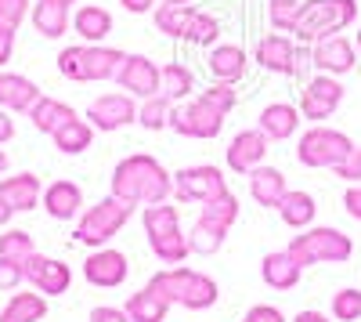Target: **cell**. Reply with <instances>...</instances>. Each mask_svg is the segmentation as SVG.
<instances>
[{
    "label": "cell",
    "instance_id": "37",
    "mask_svg": "<svg viewBox=\"0 0 361 322\" xmlns=\"http://www.w3.org/2000/svg\"><path fill=\"white\" fill-rule=\"evenodd\" d=\"M199 217H206V221H214L217 228L231 232V225L238 221V196H235V192H224V196H217V199L202 203Z\"/></svg>",
    "mask_w": 361,
    "mask_h": 322
},
{
    "label": "cell",
    "instance_id": "1",
    "mask_svg": "<svg viewBox=\"0 0 361 322\" xmlns=\"http://www.w3.org/2000/svg\"><path fill=\"white\" fill-rule=\"evenodd\" d=\"M238 91L235 83H221V80H209L202 91L188 102H177L173 105V120L170 131L180 138H195V141H214L224 131L228 112L235 109Z\"/></svg>",
    "mask_w": 361,
    "mask_h": 322
},
{
    "label": "cell",
    "instance_id": "7",
    "mask_svg": "<svg viewBox=\"0 0 361 322\" xmlns=\"http://www.w3.org/2000/svg\"><path fill=\"white\" fill-rule=\"evenodd\" d=\"M300 268H311V265H343V261L354 257V239L343 236L340 228H329V225H311L304 232H296L286 246Z\"/></svg>",
    "mask_w": 361,
    "mask_h": 322
},
{
    "label": "cell",
    "instance_id": "5",
    "mask_svg": "<svg viewBox=\"0 0 361 322\" xmlns=\"http://www.w3.org/2000/svg\"><path fill=\"white\" fill-rule=\"evenodd\" d=\"M123 51L109 44H73L58 54V73L73 83H105L123 69Z\"/></svg>",
    "mask_w": 361,
    "mask_h": 322
},
{
    "label": "cell",
    "instance_id": "20",
    "mask_svg": "<svg viewBox=\"0 0 361 322\" xmlns=\"http://www.w3.org/2000/svg\"><path fill=\"white\" fill-rule=\"evenodd\" d=\"M300 124H304V112H300V105L293 102H267L257 116V127L271 138V141H289L296 138Z\"/></svg>",
    "mask_w": 361,
    "mask_h": 322
},
{
    "label": "cell",
    "instance_id": "17",
    "mask_svg": "<svg viewBox=\"0 0 361 322\" xmlns=\"http://www.w3.org/2000/svg\"><path fill=\"white\" fill-rule=\"evenodd\" d=\"M25 282L33 290H40L44 297H58V294H66V290L73 286V272H69L66 261L33 254L25 261Z\"/></svg>",
    "mask_w": 361,
    "mask_h": 322
},
{
    "label": "cell",
    "instance_id": "57",
    "mask_svg": "<svg viewBox=\"0 0 361 322\" xmlns=\"http://www.w3.org/2000/svg\"><path fill=\"white\" fill-rule=\"evenodd\" d=\"M173 4H192V0H173Z\"/></svg>",
    "mask_w": 361,
    "mask_h": 322
},
{
    "label": "cell",
    "instance_id": "8",
    "mask_svg": "<svg viewBox=\"0 0 361 322\" xmlns=\"http://www.w3.org/2000/svg\"><path fill=\"white\" fill-rule=\"evenodd\" d=\"M130 217H134V203L119 199V196H105V199L94 203V207H87V210L80 214L73 239L83 243V246L102 250L112 236H119V232H123V225H127Z\"/></svg>",
    "mask_w": 361,
    "mask_h": 322
},
{
    "label": "cell",
    "instance_id": "21",
    "mask_svg": "<svg viewBox=\"0 0 361 322\" xmlns=\"http://www.w3.org/2000/svg\"><path fill=\"white\" fill-rule=\"evenodd\" d=\"M44 199V185L37 174H15V178H0V203H4L8 210H33L37 203Z\"/></svg>",
    "mask_w": 361,
    "mask_h": 322
},
{
    "label": "cell",
    "instance_id": "14",
    "mask_svg": "<svg viewBox=\"0 0 361 322\" xmlns=\"http://www.w3.org/2000/svg\"><path fill=\"white\" fill-rule=\"evenodd\" d=\"M267 149H271V138H267L260 127H246V131H238V134L228 141L224 163H228V170L246 174V178H250L257 167L267 163Z\"/></svg>",
    "mask_w": 361,
    "mask_h": 322
},
{
    "label": "cell",
    "instance_id": "40",
    "mask_svg": "<svg viewBox=\"0 0 361 322\" xmlns=\"http://www.w3.org/2000/svg\"><path fill=\"white\" fill-rule=\"evenodd\" d=\"M300 11H304V0H267V22L275 33H293Z\"/></svg>",
    "mask_w": 361,
    "mask_h": 322
},
{
    "label": "cell",
    "instance_id": "3",
    "mask_svg": "<svg viewBox=\"0 0 361 322\" xmlns=\"http://www.w3.org/2000/svg\"><path fill=\"white\" fill-rule=\"evenodd\" d=\"M145 286L156 290L163 301L180 304V308H188V311H206V308H214L217 297H221V290H217L214 279L202 275V272H195V268H185V265L159 268Z\"/></svg>",
    "mask_w": 361,
    "mask_h": 322
},
{
    "label": "cell",
    "instance_id": "46",
    "mask_svg": "<svg viewBox=\"0 0 361 322\" xmlns=\"http://www.w3.org/2000/svg\"><path fill=\"white\" fill-rule=\"evenodd\" d=\"M243 322H289L275 304H253L246 315H243Z\"/></svg>",
    "mask_w": 361,
    "mask_h": 322
},
{
    "label": "cell",
    "instance_id": "54",
    "mask_svg": "<svg viewBox=\"0 0 361 322\" xmlns=\"http://www.w3.org/2000/svg\"><path fill=\"white\" fill-rule=\"evenodd\" d=\"M8 170V156H4V149H0V174Z\"/></svg>",
    "mask_w": 361,
    "mask_h": 322
},
{
    "label": "cell",
    "instance_id": "19",
    "mask_svg": "<svg viewBox=\"0 0 361 322\" xmlns=\"http://www.w3.org/2000/svg\"><path fill=\"white\" fill-rule=\"evenodd\" d=\"M250 62H253V58L246 54V47H238V44H217V47H209V54H206V73H209V80L238 83V80L250 73Z\"/></svg>",
    "mask_w": 361,
    "mask_h": 322
},
{
    "label": "cell",
    "instance_id": "15",
    "mask_svg": "<svg viewBox=\"0 0 361 322\" xmlns=\"http://www.w3.org/2000/svg\"><path fill=\"white\" fill-rule=\"evenodd\" d=\"M311 54H314V73H325V76H347L357 69V44L343 33L336 37H325L318 44H311Z\"/></svg>",
    "mask_w": 361,
    "mask_h": 322
},
{
    "label": "cell",
    "instance_id": "29",
    "mask_svg": "<svg viewBox=\"0 0 361 322\" xmlns=\"http://www.w3.org/2000/svg\"><path fill=\"white\" fill-rule=\"evenodd\" d=\"M279 217H282L293 232H304V228H311L314 217H318V203H314V196L304 192V189H296V192L289 189L286 199H282V207H279Z\"/></svg>",
    "mask_w": 361,
    "mask_h": 322
},
{
    "label": "cell",
    "instance_id": "23",
    "mask_svg": "<svg viewBox=\"0 0 361 322\" xmlns=\"http://www.w3.org/2000/svg\"><path fill=\"white\" fill-rule=\"evenodd\" d=\"M40 102V87L22 73H0V109L8 112H29Z\"/></svg>",
    "mask_w": 361,
    "mask_h": 322
},
{
    "label": "cell",
    "instance_id": "43",
    "mask_svg": "<svg viewBox=\"0 0 361 322\" xmlns=\"http://www.w3.org/2000/svg\"><path fill=\"white\" fill-rule=\"evenodd\" d=\"M293 80L307 83L314 76V54H311V44H296V54H293Z\"/></svg>",
    "mask_w": 361,
    "mask_h": 322
},
{
    "label": "cell",
    "instance_id": "24",
    "mask_svg": "<svg viewBox=\"0 0 361 322\" xmlns=\"http://www.w3.org/2000/svg\"><path fill=\"white\" fill-rule=\"evenodd\" d=\"M260 275H264V282L271 286V290H296L300 286V279H304V268L296 265V257L289 254V250H275V254H267L264 261H260Z\"/></svg>",
    "mask_w": 361,
    "mask_h": 322
},
{
    "label": "cell",
    "instance_id": "51",
    "mask_svg": "<svg viewBox=\"0 0 361 322\" xmlns=\"http://www.w3.org/2000/svg\"><path fill=\"white\" fill-rule=\"evenodd\" d=\"M15 138V120L8 116V109H0V145Z\"/></svg>",
    "mask_w": 361,
    "mask_h": 322
},
{
    "label": "cell",
    "instance_id": "25",
    "mask_svg": "<svg viewBox=\"0 0 361 322\" xmlns=\"http://www.w3.org/2000/svg\"><path fill=\"white\" fill-rule=\"evenodd\" d=\"M195 4H173V0H159V8L152 11V22L163 37L170 40H188V29H192V18H195Z\"/></svg>",
    "mask_w": 361,
    "mask_h": 322
},
{
    "label": "cell",
    "instance_id": "2",
    "mask_svg": "<svg viewBox=\"0 0 361 322\" xmlns=\"http://www.w3.org/2000/svg\"><path fill=\"white\" fill-rule=\"evenodd\" d=\"M112 196L134 203V207H152L173 196V174L148 153L123 156L112 170Z\"/></svg>",
    "mask_w": 361,
    "mask_h": 322
},
{
    "label": "cell",
    "instance_id": "9",
    "mask_svg": "<svg viewBox=\"0 0 361 322\" xmlns=\"http://www.w3.org/2000/svg\"><path fill=\"white\" fill-rule=\"evenodd\" d=\"M350 153H354V141L329 124H311L296 138V160L311 170H336Z\"/></svg>",
    "mask_w": 361,
    "mask_h": 322
},
{
    "label": "cell",
    "instance_id": "38",
    "mask_svg": "<svg viewBox=\"0 0 361 322\" xmlns=\"http://www.w3.org/2000/svg\"><path fill=\"white\" fill-rule=\"evenodd\" d=\"M188 44L195 47H217L221 44V18L217 15H209V11H195L192 18V29H188Z\"/></svg>",
    "mask_w": 361,
    "mask_h": 322
},
{
    "label": "cell",
    "instance_id": "52",
    "mask_svg": "<svg viewBox=\"0 0 361 322\" xmlns=\"http://www.w3.org/2000/svg\"><path fill=\"white\" fill-rule=\"evenodd\" d=\"M293 322H336V318H325L322 311H311V308H307V311H296Z\"/></svg>",
    "mask_w": 361,
    "mask_h": 322
},
{
    "label": "cell",
    "instance_id": "11",
    "mask_svg": "<svg viewBox=\"0 0 361 322\" xmlns=\"http://www.w3.org/2000/svg\"><path fill=\"white\" fill-rule=\"evenodd\" d=\"M228 192V178L224 170L214 167V163H195V167H185L173 174V196L180 203H209Z\"/></svg>",
    "mask_w": 361,
    "mask_h": 322
},
{
    "label": "cell",
    "instance_id": "42",
    "mask_svg": "<svg viewBox=\"0 0 361 322\" xmlns=\"http://www.w3.org/2000/svg\"><path fill=\"white\" fill-rule=\"evenodd\" d=\"M29 11V0H0V29H18Z\"/></svg>",
    "mask_w": 361,
    "mask_h": 322
},
{
    "label": "cell",
    "instance_id": "4",
    "mask_svg": "<svg viewBox=\"0 0 361 322\" xmlns=\"http://www.w3.org/2000/svg\"><path fill=\"white\" fill-rule=\"evenodd\" d=\"M361 15L357 0H304L296 25H293V40L296 44H318L325 37H336L343 29H350Z\"/></svg>",
    "mask_w": 361,
    "mask_h": 322
},
{
    "label": "cell",
    "instance_id": "18",
    "mask_svg": "<svg viewBox=\"0 0 361 322\" xmlns=\"http://www.w3.org/2000/svg\"><path fill=\"white\" fill-rule=\"evenodd\" d=\"M293 54H296V40L289 33H264L253 47V62L264 73L289 76L293 73Z\"/></svg>",
    "mask_w": 361,
    "mask_h": 322
},
{
    "label": "cell",
    "instance_id": "39",
    "mask_svg": "<svg viewBox=\"0 0 361 322\" xmlns=\"http://www.w3.org/2000/svg\"><path fill=\"white\" fill-rule=\"evenodd\" d=\"M33 254H37V246H33V236H29V232L11 228V232H4V236H0V257H4V261L25 265V261L33 257Z\"/></svg>",
    "mask_w": 361,
    "mask_h": 322
},
{
    "label": "cell",
    "instance_id": "56",
    "mask_svg": "<svg viewBox=\"0 0 361 322\" xmlns=\"http://www.w3.org/2000/svg\"><path fill=\"white\" fill-rule=\"evenodd\" d=\"M354 44H357V51H361V29H357V40H354Z\"/></svg>",
    "mask_w": 361,
    "mask_h": 322
},
{
    "label": "cell",
    "instance_id": "33",
    "mask_svg": "<svg viewBox=\"0 0 361 322\" xmlns=\"http://www.w3.org/2000/svg\"><path fill=\"white\" fill-rule=\"evenodd\" d=\"M44 315H47V297L33 290V294H15L0 311V322H40Z\"/></svg>",
    "mask_w": 361,
    "mask_h": 322
},
{
    "label": "cell",
    "instance_id": "16",
    "mask_svg": "<svg viewBox=\"0 0 361 322\" xmlns=\"http://www.w3.org/2000/svg\"><path fill=\"white\" fill-rule=\"evenodd\" d=\"M130 275V261L127 254H119V250H94L87 261H83V279L90 286H102V290H116V286H123Z\"/></svg>",
    "mask_w": 361,
    "mask_h": 322
},
{
    "label": "cell",
    "instance_id": "44",
    "mask_svg": "<svg viewBox=\"0 0 361 322\" xmlns=\"http://www.w3.org/2000/svg\"><path fill=\"white\" fill-rule=\"evenodd\" d=\"M333 174H336V178H343L347 185H361V149H357V145H354V153H350Z\"/></svg>",
    "mask_w": 361,
    "mask_h": 322
},
{
    "label": "cell",
    "instance_id": "30",
    "mask_svg": "<svg viewBox=\"0 0 361 322\" xmlns=\"http://www.w3.org/2000/svg\"><path fill=\"white\" fill-rule=\"evenodd\" d=\"M159 95H166L173 105L195 98V95H199V80H195L192 66L177 62V58H173V62H166V66H163V91H159Z\"/></svg>",
    "mask_w": 361,
    "mask_h": 322
},
{
    "label": "cell",
    "instance_id": "53",
    "mask_svg": "<svg viewBox=\"0 0 361 322\" xmlns=\"http://www.w3.org/2000/svg\"><path fill=\"white\" fill-rule=\"evenodd\" d=\"M11 214H15V210H8L4 203H0V225H8V221H11Z\"/></svg>",
    "mask_w": 361,
    "mask_h": 322
},
{
    "label": "cell",
    "instance_id": "48",
    "mask_svg": "<svg viewBox=\"0 0 361 322\" xmlns=\"http://www.w3.org/2000/svg\"><path fill=\"white\" fill-rule=\"evenodd\" d=\"M343 210H347L354 221H361V185H347V192H343Z\"/></svg>",
    "mask_w": 361,
    "mask_h": 322
},
{
    "label": "cell",
    "instance_id": "28",
    "mask_svg": "<svg viewBox=\"0 0 361 322\" xmlns=\"http://www.w3.org/2000/svg\"><path fill=\"white\" fill-rule=\"evenodd\" d=\"M73 33H76L83 44H105L109 33H112V15H109L102 4H83V8L73 15Z\"/></svg>",
    "mask_w": 361,
    "mask_h": 322
},
{
    "label": "cell",
    "instance_id": "49",
    "mask_svg": "<svg viewBox=\"0 0 361 322\" xmlns=\"http://www.w3.org/2000/svg\"><path fill=\"white\" fill-rule=\"evenodd\" d=\"M15 54V29H0V69L11 62Z\"/></svg>",
    "mask_w": 361,
    "mask_h": 322
},
{
    "label": "cell",
    "instance_id": "41",
    "mask_svg": "<svg viewBox=\"0 0 361 322\" xmlns=\"http://www.w3.org/2000/svg\"><path fill=\"white\" fill-rule=\"evenodd\" d=\"M333 318L336 322H361V290L357 286H343L333 294Z\"/></svg>",
    "mask_w": 361,
    "mask_h": 322
},
{
    "label": "cell",
    "instance_id": "31",
    "mask_svg": "<svg viewBox=\"0 0 361 322\" xmlns=\"http://www.w3.org/2000/svg\"><path fill=\"white\" fill-rule=\"evenodd\" d=\"M29 120H33V127H37L40 134H54L58 127H66L69 120H76V112H73V105H66V102L40 95V102L29 109Z\"/></svg>",
    "mask_w": 361,
    "mask_h": 322
},
{
    "label": "cell",
    "instance_id": "12",
    "mask_svg": "<svg viewBox=\"0 0 361 322\" xmlns=\"http://www.w3.org/2000/svg\"><path fill=\"white\" fill-rule=\"evenodd\" d=\"M137 98L127 91H112V95H98L87 105V124L94 131H123L127 124H137Z\"/></svg>",
    "mask_w": 361,
    "mask_h": 322
},
{
    "label": "cell",
    "instance_id": "36",
    "mask_svg": "<svg viewBox=\"0 0 361 322\" xmlns=\"http://www.w3.org/2000/svg\"><path fill=\"white\" fill-rule=\"evenodd\" d=\"M173 120V102L166 95H156V98H145L137 105V124L145 131H166Z\"/></svg>",
    "mask_w": 361,
    "mask_h": 322
},
{
    "label": "cell",
    "instance_id": "50",
    "mask_svg": "<svg viewBox=\"0 0 361 322\" xmlns=\"http://www.w3.org/2000/svg\"><path fill=\"white\" fill-rule=\"evenodd\" d=\"M119 4H123V11H130V15H148V11L159 8L156 0H119Z\"/></svg>",
    "mask_w": 361,
    "mask_h": 322
},
{
    "label": "cell",
    "instance_id": "47",
    "mask_svg": "<svg viewBox=\"0 0 361 322\" xmlns=\"http://www.w3.org/2000/svg\"><path fill=\"white\" fill-rule=\"evenodd\" d=\"M90 322H130L127 308H112V304H102L90 311Z\"/></svg>",
    "mask_w": 361,
    "mask_h": 322
},
{
    "label": "cell",
    "instance_id": "32",
    "mask_svg": "<svg viewBox=\"0 0 361 322\" xmlns=\"http://www.w3.org/2000/svg\"><path fill=\"white\" fill-rule=\"evenodd\" d=\"M170 301H163L156 290H137V294H130V301H127V315H130V322H166V315H170Z\"/></svg>",
    "mask_w": 361,
    "mask_h": 322
},
{
    "label": "cell",
    "instance_id": "13",
    "mask_svg": "<svg viewBox=\"0 0 361 322\" xmlns=\"http://www.w3.org/2000/svg\"><path fill=\"white\" fill-rule=\"evenodd\" d=\"M116 83H119V91L134 95L137 102L156 98L163 91V66H156L148 54H127L123 58V69H119V76H116Z\"/></svg>",
    "mask_w": 361,
    "mask_h": 322
},
{
    "label": "cell",
    "instance_id": "26",
    "mask_svg": "<svg viewBox=\"0 0 361 322\" xmlns=\"http://www.w3.org/2000/svg\"><path fill=\"white\" fill-rule=\"evenodd\" d=\"M80 207H83V192L76 181H54L44 189V210L54 217V221H73L80 217Z\"/></svg>",
    "mask_w": 361,
    "mask_h": 322
},
{
    "label": "cell",
    "instance_id": "10",
    "mask_svg": "<svg viewBox=\"0 0 361 322\" xmlns=\"http://www.w3.org/2000/svg\"><path fill=\"white\" fill-rule=\"evenodd\" d=\"M343 95H347V87L340 76H325V73H314L307 83H304V91H300V112H304V120L311 124H325V120H333L336 109L343 105Z\"/></svg>",
    "mask_w": 361,
    "mask_h": 322
},
{
    "label": "cell",
    "instance_id": "45",
    "mask_svg": "<svg viewBox=\"0 0 361 322\" xmlns=\"http://www.w3.org/2000/svg\"><path fill=\"white\" fill-rule=\"evenodd\" d=\"M25 282V265H15V261L0 257V290H15Z\"/></svg>",
    "mask_w": 361,
    "mask_h": 322
},
{
    "label": "cell",
    "instance_id": "35",
    "mask_svg": "<svg viewBox=\"0 0 361 322\" xmlns=\"http://www.w3.org/2000/svg\"><path fill=\"white\" fill-rule=\"evenodd\" d=\"M224 239H228V232L217 228L214 221H206V217H195V225L188 228V250H192L195 257H214V254H221Z\"/></svg>",
    "mask_w": 361,
    "mask_h": 322
},
{
    "label": "cell",
    "instance_id": "6",
    "mask_svg": "<svg viewBox=\"0 0 361 322\" xmlns=\"http://www.w3.org/2000/svg\"><path fill=\"white\" fill-rule=\"evenodd\" d=\"M141 221H145V236L152 254L163 261V265H185L188 250V232H180V214L177 207L166 203H152V207H141Z\"/></svg>",
    "mask_w": 361,
    "mask_h": 322
},
{
    "label": "cell",
    "instance_id": "27",
    "mask_svg": "<svg viewBox=\"0 0 361 322\" xmlns=\"http://www.w3.org/2000/svg\"><path fill=\"white\" fill-rule=\"evenodd\" d=\"M29 18H33V29L40 37L47 40H58L66 37V29H73V15L66 4H58V0H37L33 11H29Z\"/></svg>",
    "mask_w": 361,
    "mask_h": 322
},
{
    "label": "cell",
    "instance_id": "55",
    "mask_svg": "<svg viewBox=\"0 0 361 322\" xmlns=\"http://www.w3.org/2000/svg\"><path fill=\"white\" fill-rule=\"evenodd\" d=\"M58 4H66V8H69V4H76V0H58Z\"/></svg>",
    "mask_w": 361,
    "mask_h": 322
},
{
    "label": "cell",
    "instance_id": "22",
    "mask_svg": "<svg viewBox=\"0 0 361 322\" xmlns=\"http://www.w3.org/2000/svg\"><path fill=\"white\" fill-rule=\"evenodd\" d=\"M289 185H286V174L279 167H257L250 174V196L257 199V207H267V210H279L282 199H286Z\"/></svg>",
    "mask_w": 361,
    "mask_h": 322
},
{
    "label": "cell",
    "instance_id": "34",
    "mask_svg": "<svg viewBox=\"0 0 361 322\" xmlns=\"http://www.w3.org/2000/svg\"><path fill=\"white\" fill-rule=\"evenodd\" d=\"M54 149L58 153H66V156H80V153H87L90 149V141H94V127H90L87 120H69L66 127H58L54 134Z\"/></svg>",
    "mask_w": 361,
    "mask_h": 322
}]
</instances>
